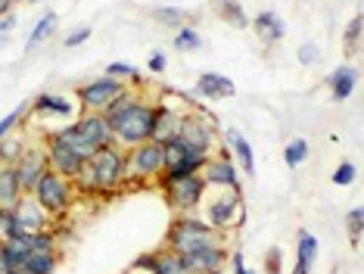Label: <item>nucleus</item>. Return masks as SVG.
<instances>
[{
  "mask_svg": "<svg viewBox=\"0 0 364 274\" xmlns=\"http://www.w3.org/2000/svg\"><path fill=\"white\" fill-rule=\"evenodd\" d=\"M115 144L122 149H134L146 140H153V100L140 97L131 110L122 115V122H115Z\"/></svg>",
  "mask_w": 364,
  "mask_h": 274,
  "instance_id": "4",
  "label": "nucleus"
},
{
  "mask_svg": "<svg viewBox=\"0 0 364 274\" xmlns=\"http://www.w3.org/2000/svg\"><path fill=\"white\" fill-rule=\"evenodd\" d=\"M44 149H47V169L56 172V174H63V178H69V181H75L78 178V172L85 169V156H78L72 147H65L60 137L53 135H47L44 137Z\"/></svg>",
  "mask_w": 364,
  "mask_h": 274,
  "instance_id": "11",
  "label": "nucleus"
},
{
  "mask_svg": "<svg viewBox=\"0 0 364 274\" xmlns=\"http://www.w3.org/2000/svg\"><path fill=\"white\" fill-rule=\"evenodd\" d=\"M237 274H255L252 268H243V271H237Z\"/></svg>",
  "mask_w": 364,
  "mask_h": 274,
  "instance_id": "49",
  "label": "nucleus"
},
{
  "mask_svg": "<svg viewBox=\"0 0 364 274\" xmlns=\"http://www.w3.org/2000/svg\"><path fill=\"white\" fill-rule=\"evenodd\" d=\"M60 259H63V253H28L22 268L31 274H53L60 268Z\"/></svg>",
  "mask_w": 364,
  "mask_h": 274,
  "instance_id": "30",
  "label": "nucleus"
},
{
  "mask_svg": "<svg viewBox=\"0 0 364 274\" xmlns=\"http://www.w3.org/2000/svg\"><path fill=\"white\" fill-rule=\"evenodd\" d=\"M28 4H41V0H28Z\"/></svg>",
  "mask_w": 364,
  "mask_h": 274,
  "instance_id": "51",
  "label": "nucleus"
},
{
  "mask_svg": "<svg viewBox=\"0 0 364 274\" xmlns=\"http://www.w3.org/2000/svg\"><path fill=\"white\" fill-rule=\"evenodd\" d=\"M355 174H358V169H355V162H339L333 174H330V181H333L336 187H349L355 181Z\"/></svg>",
  "mask_w": 364,
  "mask_h": 274,
  "instance_id": "39",
  "label": "nucleus"
},
{
  "mask_svg": "<svg viewBox=\"0 0 364 274\" xmlns=\"http://www.w3.org/2000/svg\"><path fill=\"white\" fill-rule=\"evenodd\" d=\"M165 203L175 212H196L203 206L205 194H209V184H205L203 174H190V178H178L171 184L162 187Z\"/></svg>",
  "mask_w": 364,
  "mask_h": 274,
  "instance_id": "8",
  "label": "nucleus"
},
{
  "mask_svg": "<svg viewBox=\"0 0 364 274\" xmlns=\"http://www.w3.org/2000/svg\"><path fill=\"white\" fill-rule=\"evenodd\" d=\"M175 50L178 53H196V50H203V38H200V31H196V25H184V28H178Z\"/></svg>",
  "mask_w": 364,
  "mask_h": 274,
  "instance_id": "33",
  "label": "nucleus"
},
{
  "mask_svg": "<svg viewBox=\"0 0 364 274\" xmlns=\"http://www.w3.org/2000/svg\"><path fill=\"white\" fill-rule=\"evenodd\" d=\"M318 60H321V50L314 47V44H302V47H299V63H302V65H314Z\"/></svg>",
  "mask_w": 364,
  "mask_h": 274,
  "instance_id": "43",
  "label": "nucleus"
},
{
  "mask_svg": "<svg viewBox=\"0 0 364 274\" xmlns=\"http://www.w3.org/2000/svg\"><path fill=\"white\" fill-rule=\"evenodd\" d=\"M0 274H13V271H6V268H0Z\"/></svg>",
  "mask_w": 364,
  "mask_h": 274,
  "instance_id": "50",
  "label": "nucleus"
},
{
  "mask_svg": "<svg viewBox=\"0 0 364 274\" xmlns=\"http://www.w3.org/2000/svg\"><path fill=\"white\" fill-rule=\"evenodd\" d=\"M26 246L19 243V240H4L0 237V268H6V271H16V268H22L26 265Z\"/></svg>",
  "mask_w": 364,
  "mask_h": 274,
  "instance_id": "28",
  "label": "nucleus"
},
{
  "mask_svg": "<svg viewBox=\"0 0 364 274\" xmlns=\"http://www.w3.org/2000/svg\"><path fill=\"white\" fill-rule=\"evenodd\" d=\"M53 135H56V137H60V140H63V144H65V147H72V149H75V153H78V156H85V159H90V156H94V153H97V149H94V147H90V144H87V140H85V137H81V135H78V128H75V125H65V128H60V131H53Z\"/></svg>",
  "mask_w": 364,
  "mask_h": 274,
  "instance_id": "32",
  "label": "nucleus"
},
{
  "mask_svg": "<svg viewBox=\"0 0 364 274\" xmlns=\"http://www.w3.org/2000/svg\"><path fill=\"white\" fill-rule=\"evenodd\" d=\"M264 274H284V249L271 246L264 253Z\"/></svg>",
  "mask_w": 364,
  "mask_h": 274,
  "instance_id": "40",
  "label": "nucleus"
},
{
  "mask_svg": "<svg viewBox=\"0 0 364 274\" xmlns=\"http://www.w3.org/2000/svg\"><path fill=\"white\" fill-rule=\"evenodd\" d=\"M178 135L187 140L193 149H200V153L212 156V149L218 147V125H215V119L209 112L203 110H187L184 115H181V128Z\"/></svg>",
  "mask_w": 364,
  "mask_h": 274,
  "instance_id": "6",
  "label": "nucleus"
},
{
  "mask_svg": "<svg viewBox=\"0 0 364 274\" xmlns=\"http://www.w3.org/2000/svg\"><path fill=\"white\" fill-rule=\"evenodd\" d=\"M128 85L125 81H119V78H109V75H100V78H94V81H87V85H81L75 90V100H78V106L85 112H103L106 106L112 103L115 97L122 94Z\"/></svg>",
  "mask_w": 364,
  "mask_h": 274,
  "instance_id": "9",
  "label": "nucleus"
},
{
  "mask_svg": "<svg viewBox=\"0 0 364 274\" xmlns=\"http://www.w3.org/2000/svg\"><path fill=\"white\" fill-rule=\"evenodd\" d=\"M237 94V85L228 78V75L218 72H203L196 78L193 90H190V100H228Z\"/></svg>",
  "mask_w": 364,
  "mask_h": 274,
  "instance_id": "15",
  "label": "nucleus"
},
{
  "mask_svg": "<svg viewBox=\"0 0 364 274\" xmlns=\"http://www.w3.org/2000/svg\"><path fill=\"white\" fill-rule=\"evenodd\" d=\"M13 274H31V271H26V268H16Z\"/></svg>",
  "mask_w": 364,
  "mask_h": 274,
  "instance_id": "47",
  "label": "nucleus"
},
{
  "mask_svg": "<svg viewBox=\"0 0 364 274\" xmlns=\"http://www.w3.org/2000/svg\"><path fill=\"white\" fill-rule=\"evenodd\" d=\"M87 165H90V174H94L97 196L109 199V196H115L122 187H125V178H128V149H122L119 144L100 147L87 159Z\"/></svg>",
  "mask_w": 364,
  "mask_h": 274,
  "instance_id": "2",
  "label": "nucleus"
},
{
  "mask_svg": "<svg viewBox=\"0 0 364 274\" xmlns=\"http://www.w3.org/2000/svg\"><path fill=\"white\" fill-rule=\"evenodd\" d=\"M13 25H16V16H4V19H0V44H4L6 35L13 31Z\"/></svg>",
  "mask_w": 364,
  "mask_h": 274,
  "instance_id": "44",
  "label": "nucleus"
},
{
  "mask_svg": "<svg viewBox=\"0 0 364 274\" xmlns=\"http://www.w3.org/2000/svg\"><path fill=\"white\" fill-rule=\"evenodd\" d=\"M106 75H109V78H119V81H131V85H140V81H144L140 69L131 63H109L106 65Z\"/></svg>",
  "mask_w": 364,
  "mask_h": 274,
  "instance_id": "35",
  "label": "nucleus"
},
{
  "mask_svg": "<svg viewBox=\"0 0 364 274\" xmlns=\"http://www.w3.org/2000/svg\"><path fill=\"white\" fill-rule=\"evenodd\" d=\"M31 112V103H22V106H16V110L6 115V119H0V140H4L10 131H16V125H22L26 122V115Z\"/></svg>",
  "mask_w": 364,
  "mask_h": 274,
  "instance_id": "37",
  "label": "nucleus"
},
{
  "mask_svg": "<svg viewBox=\"0 0 364 274\" xmlns=\"http://www.w3.org/2000/svg\"><path fill=\"white\" fill-rule=\"evenodd\" d=\"M26 147H28L26 137H22L19 131H10V135L0 140V165H13L22 153H26Z\"/></svg>",
  "mask_w": 364,
  "mask_h": 274,
  "instance_id": "31",
  "label": "nucleus"
},
{
  "mask_svg": "<svg viewBox=\"0 0 364 274\" xmlns=\"http://www.w3.org/2000/svg\"><path fill=\"white\" fill-rule=\"evenodd\" d=\"M10 4H19V0H10Z\"/></svg>",
  "mask_w": 364,
  "mask_h": 274,
  "instance_id": "52",
  "label": "nucleus"
},
{
  "mask_svg": "<svg viewBox=\"0 0 364 274\" xmlns=\"http://www.w3.org/2000/svg\"><path fill=\"white\" fill-rule=\"evenodd\" d=\"M184 112L187 110H171L165 100H153V140L165 144L168 137H175L178 128H181V115Z\"/></svg>",
  "mask_w": 364,
  "mask_h": 274,
  "instance_id": "16",
  "label": "nucleus"
},
{
  "mask_svg": "<svg viewBox=\"0 0 364 274\" xmlns=\"http://www.w3.org/2000/svg\"><path fill=\"white\" fill-rule=\"evenodd\" d=\"M56 25H60V16H56L53 10H44V16L38 19V25L31 28V35H28V41H26V50H35V47L44 44V41L56 31Z\"/></svg>",
  "mask_w": 364,
  "mask_h": 274,
  "instance_id": "27",
  "label": "nucleus"
},
{
  "mask_svg": "<svg viewBox=\"0 0 364 274\" xmlns=\"http://www.w3.org/2000/svg\"><path fill=\"white\" fill-rule=\"evenodd\" d=\"M31 196L38 199L41 209L50 215L53 221H63L65 215H69L72 203H75L78 190H75V184H72L69 178H63V174H56V172L47 169V172L38 178V184L31 187Z\"/></svg>",
  "mask_w": 364,
  "mask_h": 274,
  "instance_id": "3",
  "label": "nucleus"
},
{
  "mask_svg": "<svg viewBox=\"0 0 364 274\" xmlns=\"http://www.w3.org/2000/svg\"><path fill=\"white\" fill-rule=\"evenodd\" d=\"M16 174H19L22 194H31V187L38 184V178L47 172V149L44 147H26V153L13 162Z\"/></svg>",
  "mask_w": 364,
  "mask_h": 274,
  "instance_id": "14",
  "label": "nucleus"
},
{
  "mask_svg": "<svg viewBox=\"0 0 364 274\" xmlns=\"http://www.w3.org/2000/svg\"><path fill=\"white\" fill-rule=\"evenodd\" d=\"M131 271H146V274H190V268L184 265L178 253H171V249H153V253H144L137 255L134 265H131Z\"/></svg>",
  "mask_w": 364,
  "mask_h": 274,
  "instance_id": "12",
  "label": "nucleus"
},
{
  "mask_svg": "<svg viewBox=\"0 0 364 274\" xmlns=\"http://www.w3.org/2000/svg\"><path fill=\"white\" fill-rule=\"evenodd\" d=\"M314 262H318V237L311 231H299L296 234V265H293V274H311Z\"/></svg>",
  "mask_w": 364,
  "mask_h": 274,
  "instance_id": "19",
  "label": "nucleus"
},
{
  "mask_svg": "<svg viewBox=\"0 0 364 274\" xmlns=\"http://www.w3.org/2000/svg\"><path fill=\"white\" fill-rule=\"evenodd\" d=\"M327 85H330V97L343 103V100H349L352 90L358 88V69H355V65H339V69L330 72Z\"/></svg>",
  "mask_w": 364,
  "mask_h": 274,
  "instance_id": "22",
  "label": "nucleus"
},
{
  "mask_svg": "<svg viewBox=\"0 0 364 274\" xmlns=\"http://www.w3.org/2000/svg\"><path fill=\"white\" fill-rule=\"evenodd\" d=\"M250 25L255 28V35H259L264 44H280V41L287 38V25H284V19H280L277 13H271V10L259 13Z\"/></svg>",
  "mask_w": 364,
  "mask_h": 274,
  "instance_id": "21",
  "label": "nucleus"
},
{
  "mask_svg": "<svg viewBox=\"0 0 364 274\" xmlns=\"http://www.w3.org/2000/svg\"><path fill=\"white\" fill-rule=\"evenodd\" d=\"M184 265L190 268V274H203V271H215V268H225L228 265V249L221 243H212L205 249H196V253L181 255Z\"/></svg>",
  "mask_w": 364,
  "mask_h": 274,
  "instance_id": "17",
  "label": "nucleus"
},
{
  "mask_svg": "<svg viewBox=\"0 0 364 274\" xmlns=\"http://www.w3.org/2000/svg\"><path fill=\"white\" fill-rule=\"evenodd\" d=\"M212 10L234 28H250V16L243 13V4H237V0H212Z\"/></svg>",
  "mask_w": 364,
  "mask_h": 274,
  "instance_id": "26",
  "label": "nucleus"
},
{
  "mask_svg": "<svg viewBox=\"0 0 364 274\" xmlns=\"http://www.w3.org/2000/svg\"><path fill=\"white\" fill-rule=\"evenodd\" d=\"M22 196L26 194H22L16 169L13 165H0V206H4V209H13V206H19Z\"/></svg>",
  "mask_w": 364,
  "mask_h": 274,
  "instance_id": "24",
  "label": "nucleus"
},
{
  "mask_svg": "<svg viewBox=\"0 0 364 274\" xmlns=\"http://www.w3.org/2000/svg\"><path fill=\"white\" fill-rule=\"evenodd\" d=\"M221 271H225V268H215V271H203V274H221Z\"/></svg>",
  "mask_w": 364,
  "mask_h": 274,
  "instance_id": "48",
  "label": "nucleus"
},
{
  "mask_svg": "<svg viewBox=\"0 0 364 274\" xmlns=\"http://www.w3.org/2000/svg\"><path fill=\"white\" fill-rule=\"evenodd\" d=\"M165 169V149L159 140H146L134 149H128V178L125 187L131 190V184H146V181H156Z\"/></svg>",
  "mask_w": 364,
  "mask_h": 274,
  "instance_id": "5",
  "label": "nucleus"
},
{
  "mask_svg": "<svg viewBox=\"0 0 364 274\" xmlns=\"http://www.w3.org/2000/svg\"><path fill=\"white\" fill-rule=\"evenodd\" d=\"M31 112L35 115H56V119H72L75 115V103L69 97L60 94H38L35 103H31Z\"/></svg>",
  "mask_w": 364,
  "mask_h": 274,
  "instance_id": "20",
  "label": "nucleus"
},
{
  "mask_svg": "<svg viewBox=\"0 0 364 274\" xmlns=\"http://www.w3.org/2000/svg\"><path fill=\"white\" fill-rule=\"evenodd\" d=\"M205 178L209 190H230V194H240V172L234 162V153L228 147H218V153L209 156L205 169L200 172Z\"/></svg>",
  "mask_w": 364,
  "mask_h": 274,
  "instance_id": "10",
  "label": "nucleus"
},
{
  "mask_svg": "<svg viewBox=\"0 0 364 274\" xmlns=\"http://www.w3.org/2000/svg\"><path fill=\"white\" fill-rule=\"evenodd\" d=\"M153 19L168 25V28H184V25H196V16H190L187 10H181V6H156L153 10Z\"/></svg>",
  "mask_w": 364,
  "mask_h": 274,
  "instance_id": "29",
  "label": "nucleus"
},
{
  "mask_svg": "<svg viewBox=\"0 0 364 274\" xmlns=\"http://www.w3.org/2000/svg\"><path fill=\"white\" fill-rule=\"evenodd\" d=\"M19 243L26 246V253H60L56 231H28V234L22 237Z\"/></svg>",
  "mask_w": 364,
  "mask_h": 274,
  "instance_id": "25",
  "label": "nucleus"
},
{
  "mask_svg": "<svg viewBox=\"0 0 364 274\" xmlns=\"http://www.w3.org/2000/svg\"><path fill=\"white\" fill-rule=\"evenodd\" d=\"M212 243H221V234L212 228L205 218L193 212H178L175 221L168 224V231H165V249H171V253L178 255H187V253H196V249H205Z\"/></svg>",
  "mask_w": 364,
  "mask_h": 274,
  "instance_id": "1",
  "label": "nucleus"
},
{
  "mask_svg": "<svg viewBox=\"0 0 364 274\" xmlns=\"http://www.w3.org/2000/svg\"><path fill=\"white\" fill-rule=\"evenodd\" d=\"M228 262H230V268H234V274L246 268V265H243V253H230V255H228Z\"/></svg>",
  "mask_w": 364,
  "mask_h": 274,
  "instance_id": "45",
  "label": "nucleus"
},
{
  "mask_svg": "<svg viewBox=\"0 0 364 274\" xmlns=\"http://www.w3.org/2000/svg\"><path fill=\"white\" fill-rule=\"evenodd\" d=\"M13 209H16V215H19V221H22L26 231H53V218L41 209V203L31 194L22 196L19 206H13Z\"/></svg>",
  "mask_w": 364,
  "mask_h": 274,
  "instance_id": "18",
  "label": "nucleus"
},
{
  "mask_svg": "<svg viewBox=\"0 0 364 274\" xmlns=\"http://www.w3.org/2000/svg\"><path fill=\"white\" fill-rule=\"evenodd\" d=\"M243 218H246V206H243V196H240V194H230V190H215V196L205 203V221H209L218 234L234 231Z\"/></svg>",
  "mask_w": 364,
  "mask_h": 274,
  "instance_id": "7",
  "label": "nucleus"
},
{
  "mask_svg": "<svg viewBox=\"0 0 364 274\" xmlns=\"http://www.w3.org/2000/svg\"><path fill=\"white\" fill-rule=\"evenodd\" d=\"M90 35H94V28H90V25H81V28H75V31H69V35H65L63 44L69 47V50H75V47H81V44H87Z\"/></svg>",
  "mask_w": 364,
  "mask_h": 274,
  "instance_id": "41",
  "label": "nucleus"
},
{
  "mask_svg": "<svg viewBox=\"0 0 364 274\" xmlns=\"http://www.w3.org/2000/svg\"><path fill=\"white\" fill-rule=\"evenodd\" d=\"M225 147L230 149V153H234V162L243 165L246 174H255V153H252L250 140L240 135L237 128H228V131H225Z\"/></svg>",
  "mask_w": 364,
  "mask_h": 274,
  "instance_id": "23",
  "label": "nucleus"
},
{
  "mask_svg": "<svg viewBox=\"0 0 364 274\" xmlns=\"http://www.w3.org/2000/svg\"><path fill=\"white\" fill-rule=\"evenodd\" d=\"M78 128V135L87 140L94 149H100V147H109L115 144V135H112V125L106 122V115L103 112H85L81 110V115L75 122H72Z\"/></svg>",
  "mask_w": 364,
  "mask_h": 274,
  "instance_id": "13",
  "label": "nucleus"
},
{
  "mask_svg": "<svg viewBox=\"0 0 364 274\" xmlns=\"http://www.w3.org/2000/svg\"><path fill=\"white\" fill-rule=\"evenodd\" d=\"M361 16H352L349 25H346V31H343V44H346V53L355 56L358 53V47H361Z\"/></svg>",
  "mask_w": 364,
  "mask_h": 274,
  "instance_id": "36",
  "label": "nucleus"
},
{
  "mask_svg": "<svg viewBox=\"0 0 364 274\" xmlns=\"http://www.w3.org/2000/svg\"><path fill=\"white\" fill-rule=\"evenodd\" d=\"M165 65H168V56H165L162 50H153L150 60H146V69H150L153 75H159V72H165Z\"/></svg>",
  "mask_w": 364,
  "mask_h": 274,
  "instance_id": "42",
  "label": "nucleus"
},
{
  "mask_svg": "<svg viewBox=\"0 0 364 274\" xmlns=\"http://www.w3.org/2000/svg\"><path fill=\"white\" fill-rule=\"evenodd\" d=\"M305 159H309V140L305 137H293L284 149V162L289 165V169H296V165H302Z\"/></svg>",
  "mask_w": 364,
  "mask_h": 274,
  "instance_id": "34",
  "label": "nucleus"
},
{
  "mask_svg": "<svg viewBox=\"0 0 364 274\" xmlns=\"http://www.w3.org/2000/svg\"><path fill=\"white\" fill-rule=\"evenodd\" d=\"M10 10H13L10 0H0V19H4V16H10Z\"/></svg>",
  "mask_w": 364,
  "mask_h": 274,
  "instance_id": "46",
  "label": "nucleus"
},
{
  "mask_svg": "<svg viewBox=\"0 0 364 274\" xmlns=\"http://www.w3.org/2000/svg\"><path fill=\"white\" fill-rule=\"evenodd\" d=\"M346 224H349V237H352V246L358 249L361 246V234H364V209L355 206V209L346 215Z\"/></svg>",
  "mask_w": 364,
  "mask_h": 274,
  "instance_id": "38",
  "label": "nucleus"
}]
</instances>
